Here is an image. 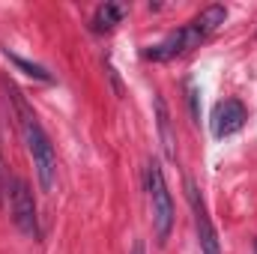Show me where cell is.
Listing matches in <instances>:
<instances>
[{
	"mask_svg": "<svg viewBox=\"0 0 257 254\" xmlns=\"http://www.w3.org/2000/svg\"><path fill=\"white\" fill-rule=\"evenodd\" d=\"M128 254H147V245H144V242H135V245H132V251Z\"/></svg>",
	"mask_w": 257,
	"mask_h": 254,
	"instance_id": "cell-12",
	"label": "cell"
},
{
	"mask_svg": "<svg viewBox=\"0 0 257 254\" xmlns=\"http://www.w3.org/2000/svg\"><path fill=\"white\" fill-rule=\"evenodd\" d=\"M245 120H248L245 105H242L239 99H224V102H218V105L212 108L209 129H212L215 138H230V135H236L239 129L245 126Z\"/></svg>",
	"mask_w": 257,
	"mask_h": 254,
	"instance_id": "cell-6",
	"label": "cell"
},
{
	"mask_svg": "<svg viewBox=\"0 0 257 254\" xmlns=\"http://www.w3.org/2000/svg\"><path fill=\"white\" fill-rule=\"evenodd\" d=\"M186 93H189V111H192L194 123H200V105H197V99H200V90H197L192 81H189V84H186Z\"/></svg>",
	"mask_w": 257,
	"mask_h": 254,
	"instance_id": "cell-11",
	"label": "cell"
},
{
	"mask_svg": "<svg viewBox=\"0 0 257 254\" xmlns=\"http://www.w3.org/2000/svg\"><path fill=\"white\" fill-rule=\"evenodd\" d=\"M6 194H9V215L15 221V227L30 236L39 239V215H36V200H33V189L27 186V180L12 177L6 180Z\"/></svg>",
	"mask_w": 257,
	"mask_h": 254,
	"instance_id": "cell-3",
	"label": "cell"
},
{
	"mask_svg": "<svg viewBox=\"0 0 257 254\" xmlns=\"http://www.w3.org/2000/svg\"><path fill=\"white\" fill-rule=\"evenodd\" d=\"M126 12H128L126 3H111V0H105V3L96 6L90 27H93L96 33H108V30H114V27L126 18Z\"/></svg>",
	"mask_w": 257,
	"mask_h": 254,
	"instance_id": "cell-7",
	"label": "cell"
},
{
	"mask_svg": "<svg viewBox=\"0 0 257 254\" xmlns=\"http://www.w3.org/2000/svg\"><path fill=\"white\" fill-rule=\"evenodd\" d=\"M186 194H189V206H192L194 215V230H197V245H200V254H221V245H218V233L212 227V218L206 212V203L200 197V191L192 180L186 183Z\"/></svg>",
	"mask_w": 257,
	"mask_h": 254,
	"instance_id": "cell-5",
	"label": "cell"
},
{
	"mask_svg": "<svg viewBox=\"0 0 257 254\" xmlns=\"http://www.w3.org/2000/svg\"><path fill=\"white\" fill-rule=\"evenodd\" d=\"M224 21H227V9H224L221 3H212V6H206V9H200V12L192 18V24L197 27V33H200L203 39L212 36Z\"/></svg>",
	"mask_w": 257,
	"mask_h": 254,
	"instance_id": "cell-9",
	"label": "cell"
},
{
	"mask_svg": "<svg viewBox=\"0 0 257 254\" xmlns=\"http://www.w3.org/2000/svg\"><path fill=\"white\" fill-rule=\"evenodd\" d=\"M3 183H6V174H3V162H0V194L6 191V189H3Z\"/></svg>",
	"mask_w": 257,
	"mask_h": 254,
	"instance_id": "cell-13",
	"label": "cell"
},
{
	"mask_svg": "<svg viewBox=\"0 0 257 254\" xmlns=\"http://www.w3.org/2000/svg\"><path fill=\"white\" fill-rule=\"evenodd\" d=\"M6 57H9V60H12V63L18 66V69H21V72H24V75H30V78H39V81H54V78H51V72H48V69H45V66L33 63V60H24V57H21V54H12V51H9V48H6Z\"/></svg>",
	"mask_w": 257,
	"mask_h": 254,
	"instance_id": "cell-10",
	"label": "cell"
},
{
	"mask_svg": "<svg viewBox=\"0 0 257 254\" xmlns=\"http://www.w3.org/2000/svg\"><path fill=\"white\" fill-rule=\"evenodd\" d=\"M200 42H203V36L197 33V27H194L192 21H189L186 27H180V30L168 33L162 42H156V45L144 48V60H153V63H165V60H174V57H180V54H186V51L197 48Z\"/></svg>",
	"mask_w": 257,
	"mask_h": 254,
	"instance_id": "cell-4",
	"label": "cell"
},
{
	"mask_svg": "<svg viewBox=\"0 0 257 254\" xmlns=\"http://www.w3.org/2000/svg\"><path fill=\"white\" fill-rule=\"evenodd\" d=\"M147 194H150V212H153L156 242L165 245L168 236H171V230H174V200H171V191H168V183H165L159 159L147 162Z\"/></svg>",
	"mask_w": 257,
	"mask_h": 254,
	"instance_id": "cell-2",
	"label": "cell"
},
{
	"mask_svg": "<svg viewBox=\"0 0 257 254\" xmlns=\"http://www.w3.org/2000/svg\"><path fill=\"white\" fill-rule=\"evenodd\" d=\"M153 102H156V126H159V138H162L165 156H168V159H177V135H174V126H171L168 105H165L162 96H156Z\"/></svg>",
	"mask_w": 257,
	"mask_h": 254,
	"instance_id": "cell-8",
	"label": "cell"
},
{
	"mask_svg": "<svg viewBox=\"0 0 257 254\" xmlns=\"http://www.w3.org/2000/svg\"><path fill=\"white\" fill-rule=\"evenodd\" d=\"M6 90L12 93V102H15V111H18V123H21V135H24V144L33 156V168H36V180H39V189L51 191L57 183V153H54V144L48 138V132L42 129L39 117L30 111V105L24 102V96L6 84Z\"/></svg>",
	"mask_w": 257,
	"mask_h": 254,
	"instance_id": "cell-1",
	"label": "cell"
}]
</instances>
